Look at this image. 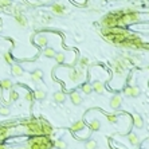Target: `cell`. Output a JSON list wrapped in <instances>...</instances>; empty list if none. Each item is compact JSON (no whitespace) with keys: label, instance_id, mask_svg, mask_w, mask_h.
<instances>
[{"label":"cell","instance_id":"1","mask_svg":"<svg viewBox=\"0 0 149 149\" xmlns=\"http://www.w3.org/2000/svg\"><path fill=\"white\" fill-rule=\"evenodd\" d=\"M128 63L125 61V58L124 57H117L116 59L113 61V70H114V74L117 78H124L125 74H126V70H128Z\"/></svg>","mask_w":149,"mask_h":149},{"label":"cell","instance_id":"2","mask_svg":"<svg viewBox=\"0 0 149 149\" xmlns=\"http://www.w3.org/2000/svg\"><path fill=\"white\" fill-rule=\"evenodd\" d=\"M118 18H120V12L106 15L105 18L102 19V27H116L118 24Z\"/></svg>","mask_w":149,"mask_h":149},{"label":"cell","instance_id":"3","mask_svg":"<svg viewBox=\"0 0 149 149\" xmlns=\"http://www.w3.org/2000/svg\"><path fill=\"white\" fill-rule=\"evenodd\" d=\"M69 78L71 79V82L78 84L84 78V70L82 69H71L70 73H69Z\"/></svg>","mask_w":149,"mask_h":149},{"label":"cell","instance_id":"4","mask_svg":"<svg viewBox=\"0 0 149 149\" xmlns=\"http://www.w3.org/2000/svg\"><path fill=\"white\" fill-rule=\"evenodd\" d=\"M121 105H122V97L120 96V94H114L112 97V100H110V108L116 110V109H118V108H121Z\"/></svg>","mask_w":149,"mask_h":149},{"label":"cell","instance_id":"5","mask_svg":"<svg viewBox=\"0 0 149 149\" xmlns=\"http://www.w3.org/2000/svg\"><path fill=\"white\" fill-rule=\"evenodd\" d=\"M51 12H53L54 15L62 16V15H65L66 13V8L62 4H59V3H54V4L51 5Z\"/></svg>","mask_w":149,"mask_h":149},{"label":"cell","instance_id":"6","mask_svg":"<svg viewBox=\"0 0 149 149\" xmlns=\"http://www.w3.org/2000/svg\"><path fill=\"white\" fill-rule=\"evenodd\" d=\"M92 88H93V92H96L97 94H104L105 93V86H104V84L101 81H94L92 84Z\"/></svg>","mask_w":149,"mask_h":149},{"label":"cell","instance_id":"7","mask_svg":"<svg viewBox=\"0 0 149 149\" xmlns=\"http://www.w3.org/2000/svg\"><path fill=\"white\" fill-rule=\"evenodd\" d=\"M70 100L71 102L74 104V105H81L82 104V101H84V98L81 97V94H79L78 92H73L70 94Z\"/></svg>","mask_w":149,"mask_h":149},{"label":"cell","instance_id":"8","mask_svg":"<svg viewBox=\"0 0 149 149\" xmlns=\"http://www.w3.org/2000/svg\"><path fill=\"white\" fill-rule=\"evenodd\" d=\"M11 71H12V75H15V77H22V75L24 74V70H23V67H22L20 65H18V63H13Z\"/></svg>","mask_w":149,"mask_h":149},{"label":"cell","instance_id":"9","mask_svg":"<svg viewBox=\"0 0 149 149\" xmlns=\"http://www.w3.org/2000/svg\"><path fill=\"white\" fill-rule=\"evenodd\" d=\"M30 78L32 82H39V81H42V78H43V71L42 70H35V71H32L30 75Z\"/></svg>","mask_w":149,"mask_h":149},{"label":"cell","instance_id":"10","mask_svg":"<svg viewBox=\"0 0 149 149\" xmlns=\"http://www.w3.org/2000/svg\"><path fill=\"white\" fill-rule=\"evenodd\" d=\"M85 129V122L82 120H79V121H75L73 125H71V130L74 132V133H78V132L84 130Z\"/></svg>","mask_w":149,"mask_h":149},{"label":"cell","instance_id":"11","mask_svg":"<svg viewBox=\"0 0 149 149\" xmlns=\"http://www.w3.org/2000/svg\"><path fill=\"white\" fill-rule=\"evenodd\" d=\"M133 124H134V126L137 129H141V128L144 126V118L141 117L140 114H134L133 116Z\"/></svg>","mask_w":149,"mask_h":149},{"label":"cell","instance_id":"12","mask_svg":"<svg viewBox=\"0 0 149 149\" xmlns=\"http://www.w3.org/2000/svg\"><path fill=\"white\" fill-rule=\"evenodd\" d=\"M51 133H53L51 125L47 122H44V121H42V134H43V136H50Z\"/></svg>","mask_w":149,"mask_h":149},{"label":"cell","instance_id":"13","mask_svg":"<svg viewBox=\"0 0 149 149\" xmlns=\"http://www.w3.org/2000/svg\"><path fill=\"white\" fill-rule=\"evenodd\" d=\"M128 141L132 144V146H137V145L140 144V140H138V137H137L136 133H129L126 136Z\"/></svg>","mask_w":149,"mask_h":149},{"label":"cell","instance_id":"14","mask_svg":"<svg viewBox=\"0 0 149 149\" xmlns=\"http://www.w3.org/2000/svg\"><path fill=\"white\" fill-rule=\"evenodd\" d=\"M35 43L38 44V46H40V47H46L48 43V39H47V36H44V35H40V36H36V39H35Z\"/></svg>","mask_w":149,"mask_h":149},{"label":"cell","instance_id":"15","mask_svg":"<svg viewBox=\"0 0 149 149\" xmlns=\"http://www.w3.org/2000/svg\"><path fill=\"white\" fill-rule=\"evenodd\" d=\"M89 128H90V130H100V129H101V122H100V120L93 118L92 121L89 122Z\"/></svg>","mask_w":149,"mask_h":149},{"label":"cell","instance_id":"16","mask_svg":"<svg viewBox=\"0 0 149 149\" xmlns=\"http://www.w3.org/2000/svg\"><path fill=\"white\" fill-rule=\"evenodd\" d=\"M54 101L57 102V104H62V102H65L66 100V96H65V93L63 92H57V93H54Z\"/></svg>","mask_w":149,"mask_h":149},{"label":"cell","instance_id":"17","mask_svg":"<svg viewBox=\"0 0 149 149\" xmlns=\"http://www.w3.org/2000/svg\"><path fill=\"white\" fill-rule=\"evenodd\" d=\"M32 96H34V98H36V100H44V98H46V92L42 90V89H38V90H35V92L32 93Z\"/></svg>","mask_w":149,"mask_h":149},{"label":"cell","instance_id":"18","mask_svg":"<svg viewBox=\"0 0 149 149\" xmlns=\"http://www.w3.org/2000/svg\"><path fill=\"white\" fill-rule=\"evenodd\" d=\"M140 94H141V89L138 86H132V89H130L132 98H137V97H140Z\"/></svg>","mask_w":149,"mask_h":149},{"label":"cell","instance_id":"19","mask_svg":"<svg viewBox=\"0 0 149 149\" xmlns=\"http://www.w3.org/2000/svg\"><path fill=\"white\" fill-rule=\"evenodd\" d=\"M11 86H12L11 79H3V81H0V88H1V89L8 90V89H11Z\"/></svg>","mask_w":149,"mask_h":149},{"label":"cell","instance_id":"20","mask_svg":"<svg viewBox=\"0 0 149 149\" xmlns=\"http://www.w3.org/2000/svg\"><path fill=\"white\" fill-rule=\"evenodd\" d=\"M90 65V61H89V58H86V57H82L81 59H79V69H86L88 66Z\"/></svg>","mask_w":149,"mask_h":149},{"label":"cell","instance_id":"21","mask_svg":"<svg viewBox=\"0 0 149 149\" xmlns=\"http://www.w3.org/2000/svg\"><path fill=\"white\" fill-rule=\"evenodd\" d=\"M98 144L96 140H88L85 142V149H97Z\"/></svg>","mask_w":149,"mask_h":149},{"label":"cell","instance_id":"22","mask_svg":"<svg viewBox=\"0 0 149 149\" xmlns=\"http://www.w3.org/2000/svg\"><path fill=\"white\" fill-rule=\"evenodd\" d=\"M15 19H16V22H18V24L19 26H22V27H26L27 26V19L23 16V15H16L15 16Z\"/></svg>","mask_w":149,"mask_h":149},{"label":"cell","instance_id":"23","mask_svg":"<svg viewBox=\"0 0 149 149\" xmlns=\"http://www.w3.org/2000/svg\"><path fill=\"white\" fill-rule=\"evenodd\" d=\"M43 54H44V55H46L47 58H54L57 53H55V50H54V48H51V47H44Z\"/></svg>","mask_w":149,"mask_h":149},{"label":"cell","instance_id":"24","mask_svg":"<svg viewBox=\"0 0 149 149\" xmlns=\"http://www.w3.org/2000/svg\"><path fill=\"white\" fill-rule=\"evenodd\" d=\"M54 146L57 149H67V144H66V141H63V140H57L54 142Z\"/></svg>","mask_w":149,"mask_h":149},{"label":"cell","instance_id":"25","mask_svg":"<svg viewBox=\"0 0 149 149\" xmlns=\"http://www.w3.org/2000/svg\"><path fill=\"white\" fill-rule=\"evenodd\" d=\"M81 89H82V92H84L85 94H92V92H93L92 84H84L81 86Z\"/></svg>","mask_w":149,"mask_h":149},{"label":"cell","instance_id":"26","mask_svg":"<svg viewBox=\"0 0 149 149\" xmlns=\"http://www.w3.org/2000/svg\"><path fill=\"white\" fill-rule=\"evenodd\" d=\"M54 58H55V59H57V62H58V63H61V65H62V63H65V61H66L65 54H62V53H57Z\"/></svg>","mask_w":149,"mask_h":149},{"label":"cell","instance_id":"27","mask_svg":"<svg viewBox=\"0 0 149 149\" xmlns=\"http://www.w3.org/2000/svg\"><path fill=\"white\" fill-rule=\"evenodd\" d=\"M11 114V109L8 106H0V116H9Z\"/></svg>","mask_w":149,"mask_h":149},{"label":"cell","instance_id":"28","mask_svg":"<svg viewBox=\"0 0 149 149\" xmlns=\"http://www.w3.org/2000/svg\"><path fill=\"white\" fill-rule=\"evenodd\" d=\"M106 118H108V121H109L110 124H117L118 122V117H117L116 114H108Z\"/></svg>","mask_w":149,"mask_h":149},{"label":"cell","instance_id":"29","mask_svg":"<svg viewBox=\"0 0 149 149\" xmlns=\"http://www.w3.org/2000/svg\"><path fill=\"white\" fill-rule=\"evenodd\" d=\"M18 98H19V93L16 90H11V93H9V102L16 101Z\"/></svg>","mask_w":149,"mask_h":149},{"label":"cell","instance_id":"30","mask_svg":"<svg viewBox=\"0 0 149 149\" xmlns=\"http://www.w3.org/2000/svg\"><path fill=\"white\" fill-rule=\"evenodd\" d=\"M4 59L7 63H12V57H11V53H5L4 54Z\"/></svg>","mask_w":149,"mask_h":149},{"label":"cell","instance_id":"31","mask_svg":"<svg viewBox=\"0 0 149 149\" xmlns=\"http://www.w3.org/2000/svg\"><path fill=\"white\" fill-rule=\"evenodd\" d=\"M11 5V0H0V7H8Z\"/></svg>","mask_w":149,"mask_h":149},{"label":"cell","instance_id":"32","mask_svg":"<svg viewBox=\"0 0 149 149\" xmlns=\"http://www.w3.org/2000/svg\"><path fill=\"white\" fill-rule=\"evenodd\" d=\"M130 89H132V86H126V88L124 89V94L126 97H130Z\"/></svg>","mask_w":149,"mask_h":149},{"label":"cell","instance_id":"33","mask_svg":"<svg viewBox=\"0 0 149 149\" xmlns=\"http://www.w3.org/2000/svg\"><path fill=\"white\" fill-rule=\"evenodd\" d=\"M32 100H34V96H32V93H27L26 101H27V102H32Z\"/></svg>","mask_w":149,"mask_h":149},{"label":"cell","instance_id":"34","mask_svg":"<svg viewBox=\"0 0 149 149\" xmlns=\"http://www.w3.org/2000/svg\"><path fill=\"white\" fill-rule=\"evenodd\" d=\"M134 79V77L132 74H129V77H128V86H132V81Z\"/></svg>","mask_w":149,"mask_h":149},{"label":"cell","instance_id":"35","mask_svg":"<svg viewBox=\"0 0 149 149\" xmlns=\"http://www.w3.org/2000/svg\"><path fill=\"white\" fill-rule=\"evenodd\" d=\"M0 106H1V105H0Z\"/></svg>","mask_w":149,"mask_h":149},{"label":"cell","instance_id":"36","mask_svg":"<svg viewBox=\"0 0 149 149\" xmlns=\"http://www.w3.org/2000/svg\"><path fill=\"white\" fill-rule=\"evenodd\" d=\"M141 149H142V148H141Z\"/></svg>","mask_w":149,"mask_h":149}]
</instances>
